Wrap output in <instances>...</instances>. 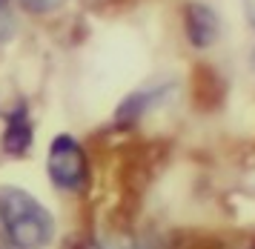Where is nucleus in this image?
I'll return each mask as SVG.
<instances>
[{"label":"nucleus","instance_id":"f257e3e1","mask_svg":"<svg viewBox=\"0 0 255 249\" xmlns=\"http://www.w3.org/2000/svg\"><path fill=\"white\" fill-rule=\"evenodd\" d=\"M55 215L20 186H0V232L12 249H46L55 241Z\"/></svg>","mask_w":255,"mask_h":249},{"label":"nucleus","instance_id":"f03ea898","mask_svg":"<svg viewBox=\"0 0 255 249\" xmlns=\"http://www.w3.org/2000/svg\"><path fill=\"white\" fill-rule=\"evenodd\" d=\"M46 175L60 192H83L92 183V166L83 143L69 132H58L49 143Z\"/></svg>","mask_w":255,"mask_h":249},{"label":"nucleus","instance_id":"7ed1b4c3","mask_svg":"<svg viewBox=\"0 0 255 249\" xmlns=\"http://www.w3.org/2000/svg\"><path fill=\"white\" fill-rule=\"evenodd\" d=\"M172 86L169 83H158V86H143V89H135L132 95H127L124 101L118 103L115 109V126L118 129H132V126L143 121L146 115L161 106L166 98H169Z\"/></svg>","mask_w":255,"mask_h":249},{"label":"nucleus","instance_id":"20e7f679","mask_svg":"<svg viewBox=\"0 0 255 249\" xmlns=\"http://www.w3.org/2000/svg\"><path fill=\"white\" fill-rule=\"evenodd\" d=\"M3 135H0V149L12 158H23L35 143V124L29 118L26 101H17L12 112H3Z\"/></svg>","mask_w":255,"mask_h":249},{"label":"nucleus","instance_id":"39448f33","mask_svg":"<svg viewBox=\"0 0 255 249\" xmlns=\"http://www.w3.org/2000/svg\"><path fill=\"white\" fill-rule=\"evenodd\" d=\"M184 32H186L189 46H195V49H209L221 34V20H218V14L209 9V6H204V3H186Z\"/></svg>","mask_w":255,"mask_h":249},{"label":"nucleus","instance_id":"423d86ee","mask_svg":"<svg viewBox=\"0 0 255 249\" xmlns=\"http://www.w3.org/2000/svg\"><path fill=\"white\" fill-rule=\"evenodd\" d=\"M66 0H20V6H23L29 14H37V17H43V14H52V11H58Z\"/></svg>","mask_w":255,"mask_h":249},{"label":"nucleus","instance_id":"0eeeda50","mask_svg":"<svg viewBox=\"0 0 255 249\" xmlns=\"http://www.w3.org/2000/svg\"><path fill=\"white\" fill-rule=\"evenodd\" d=\"M14 29H17V20H14L12 9H3L0 11V43H9Z\"/></svg>","mask_w":255,"mask_h":249},{"label":"nucleus","instance_id":"6e6552de","mask_svg":"<svg viewBox=\"0 0 255 249\" xmlns=\"http://www.w3.org/2000/svg\"><path fill=\"white\" fill-rule=\"evenodd\" d=\"M63 249H106V247L95 238V235H86V232H83V235H72Z\"/></svg>","mask_w":255,"mask_h":249},{"label":"nucleus","instance_id":"1a4fd4ad","mask_svg":"<svg viewBox=\"0 0 255 249\" xmlns=\"http://www.w3.org/2000/svg\"><path fill=\"white\" fill-rule=\"evenodd\" d=\"M244 11H247V17H250V26L255 29V0H244Z\"/></svg>","mask_w":255,"mask_h":249},{"label":"nucleus","instance_id":"9d476101","mask_svg":"<svg viewBox=\"0 0 255 249\" xmlns=\"http://www.w3.org/2000/svg\"><path fill=\"white\" fill-rule=\"evenodd\" d=\"M135 249H161L155 241H140V244H135Z\"/></svg>","mask_w":255,"mask_h":249},{"label":"nucleus","instance_id":"9b49d317","mask_svg":"<svg viewBox=\"0 0 255 249\" xmlns=\"http://www.w3.org/2000/svg\"><path fill=\"white\" fill-rule=\"evenodd\" d=\"M3 9H12V0H0V11Z\"/></svg>","mask_w":255,"mask_h":249},{"label":"nucleus","instance_id":"f8f14e48","mask_svg":"<svg viewBox=\"0 0 255 249\" xmlns=\"http://www.w3.org/2000/svg\"><path fill=\"white\" fill-rule=\"evenodd\" d=\"M0 249H12L9 244H6V238H3V232H0Z\"/></svg>","mask_w":255,"mask_h":249}]
</instances>
